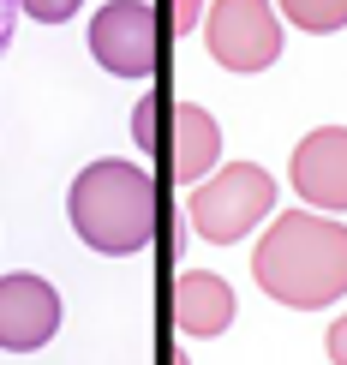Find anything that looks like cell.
<instances>
[{"instance_id":"2e32d148","label":"cell","mask_w":347,"mask_h":365,"mask_svg":"<svg viewBox=\"0 0 347 365\" xmlns=\"http://www.w3.org/2000/svg\"><path fill=\"white\" fill-rule=\"evenodd\" d=\"M162 365H186V354H180V347H168V359H162Z\"/></svg>"},{"instance_id":"9a60e30c","label":"cell","mask_w":347,"mask_h":365,"mask_svg":"<svg viewBox=\"0 0 347 365\" xmlns=\"http://www.w3.org/2000/svg\"><path fill=\"white\" fill-rule=\"evenodd\" d=\"M323 347H329V359H336V365H347V312L336 317V324H329V336H323Z\"/></svg>"},{"instance_id":"4fadbf2b","label":"cell","mask_w":347,"mask_h":365,"mask_svg":"<svg viewBox=\"0 0 347 365\" xmlns=\"http://www.w3.org/2000/svg\"><path fill=\"white\" fill-rule=\"evenodd\" d=\"M198 12H204V0H168V24H174V36H186V30L198 24Z\"/></svg>"},{"instance_id":"277c9868","label":"cell","mask_w":347,"mask_h":365,"mask_svg":"<svg viewBox=\"0 0 347 365\" xmlns=\"http://www.w3.org/2000/svg\"><path fill=\"white\" fill-rule=\"evenodd\" d=\"M209 60L228 72H264L281 54V12L269 0H216L204 12Z\"/></svg>"},{"instance_id":"3957f363","label":"cell","mask_w":347,"mask_h":365,"mask_svg":"<svg viewBox=\"0 0 347 365\" xmlns=\"http://www.w3.org/2000/svg\"><path fill=\"white\" fill-rule=\"evenodd\" d=\"M269 204H276V180H269V168H258V162H228V168L209 174L204 186H192L186 216H192V234L198 240H209V246H234V240H246L252 227L269 216Z\"/></svg>"},{"instance_id":"9c48e42d","label":"cell","mask_w":347,"mask_h":365,"mask_svg":"<svg viewBox=\"0 0 347 365\" xmlns=\"http://www.w3.org/2000/svg\"><path fill=\"white\" fill-rule=\"evenodd\" d=\"M222 162V126L192 102H174V144H168V168L186 186H204V174Z\"/></svg>"},{"instance_id":"7a4b0ae2","label":"cell","mask_w":347,"mask_h":365,"mask_svg":"<svg viewBox=\"0 0 347 365\" xmlns=\"http://www.w3.org/2000/svg\"><path fill=\"white\" fill-rule=\"evenodd\" d=\"M66 216L90 252L132 257L156 240V180H150L144 162L102 156L90 168H78V180L66 192Z\"/></svg>"},{"instance_id":"7c38bea8","label":"cell","mask_w":347,"mask_h":365,"mask_svg":"<svg viewBox=\"0 0 347 365\" xmlns=\"http://www.w3.org/2000/svg\"><path fill=\"white\" fill-rule=\"evenodd\" d=\"M156 114H162L156 96H144L138 108H132V138H138V150H156Z\"/></svg>"},{"instance_id":"ba28073f","label":"cell","mask_w":347,"mask_h":365,"mask_svg":"<svg viewBox=\"0 0 347 365\" xmlns=\"http://www.w3.org/2000/svg\"><path fill=\"white\" fill-rule=\"evenodd\" d=\"M168 317L186 336H222L234 324V287L222 276H209V269H186L168 287Z\"/></svg>"},{"instance_id":"5bb4252c","label":"cell","mask_w":347,"mask_h":365,"mask_svg":"<svg viewBox=\"0 0 347 365\" xmlns=\"http://www.w3.org/2000/svg\"><path fill=\"white\" fill-rule=\"evenodd\" d=\"M19 0H0V60H6V48H12V36H19Z\"/></svg>"},{"instance_id":"30bf717a","label":"cell","mask_w":347,"mask_h":365,"mask_svg":"<svg viewBox=\"0 0 347 365\" xmlns=\"http://www.w3.org/2000/svg\"><path fill=\"white\" fill-rule=\"evenodd\" d=\"M276 12L311 36H329V30L347 24V0H276Z\"/></svg>"},{"instance_id":"8992f818","label":"cell","mask_w":347,"mask_h":365,"mask_svg":"<svg viewBox=\"0 0 347 365\" xmlns=\"http://www.w3.org/2000/svg\"><path fill=\"white\" fill-rule=\"evenodd\" d=\"M60 329V294L42 276H0V347L6 354H36Z\"/></svg>"},{"instance_id":"5b68a950","label":"cell","mask_w":347,"mask_h":365,"mask_svg":"<svg viewBox=\"0 0 347 365\" xmlns=\"http://www.w3.org/2000/svg\"><path fill=\"white\" fill-rule=\"evenodd\" d=\"M162 48V24L150 0H108L90 19V54L114 72V78H150Z\"/></svg>"},{"instance_id":"6da1fadb","label":"cell","mask_w":347,"mask_h":365,"mask_svg":"<svg viewBox=\"0 0 347 365\" xmlns=\"http://www.w3.org/2000/svg\"><path fill=\"white\" fill-rule=\"evenodd\" d=\"M252 276L294 312H323L347 299V227L318 210H281L252 252Z\"/></svg>"},{"instance_id":"8fae6325","label":"cell","mask_w":347,"mask_h":365,"mask_svg":"<svg viewBox=\"0 0 347 365\" xmlns=\"http://www.w3.org/2000/svg\"><path fill=\"white\" fill-rule=\"evenodd\" d=\"M84 0H19V12H30L36 24H66Z\"/></svg>"},{"instance_id":"52a82bcc","label":"cell","mask_w":347,"mask_h":365,"mask_svg":"<svg viewBox=\"0 0 347 365\" xmlns=\"http://www.w3.org/2000/svg\"><path fill=\"white\" fill-rule=\"evenodd\" d=\"M294 192L318 210H347V126H318L299 138Z\"/></svg>"}]
</instances>
